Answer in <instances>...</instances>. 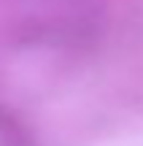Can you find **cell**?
Masks as SVG:
<instances>
[{
    "label": "cell",
    "mask_w": 143,
    "mask_h": 146,
    "mask_svg": "<svg viewBox=\"0 0 143 146\" xmlns=\"http://www.w3.org/2000/svg\"><path fill=\"white\" fill-rule=\"evenodd\" d=\"M0 146H38L32 130L8 106H0Z\"/></svg>",
    "instance_id": "6da1fadb"
}]
</instances>
